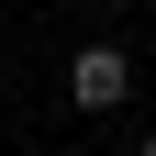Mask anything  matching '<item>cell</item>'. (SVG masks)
Instances as JSON below:
<instances>
[{
  "label": "cell",
  "mask_w": 156,
  "mask_h": 156,
  "mask_svg": "<svg viewBox=\"0 0 156 156\" xmlns=\"http://www.w3.org/2000/svg\"><path fill=\"white\" fill-rule=\"evenodd\" d=\"M67 89H78V112H112L134 89V56L123 45H78V67H67Z\"/></svg>",
  "instance_id": "1"
},
{
  "label": "cell",
  "mask_w": 156,
  "mask_h": 156,
  "mask_svg": "<svg viewBox=\"0 0 156 156\" xmlns=\"http://www.w3.org/2000/svg\"><path fill=\"white\" fill-rule=\"evenodd\" d=\"M145 156H156V134H145Z\"/></svg>",
  "instance_id": "2"
}]
</instances>
